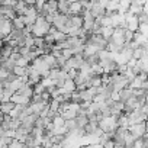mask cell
I'll list each match as a JSON object with an SVG mask.
<instances>
[{"label": "cell", "mask_w": 148, "mask_h": 148, "mask_svg": "<svg viewBox=\"0 0 148 148\" xmlns=\"http://www.w3.org/2000/svg\"><path fill=\"white\" fill-rule=\"evenodd\" d=\"M49 26H51V23L47 22L45 16L39 15V16L36 18L35 23L32 25V32H31V34H32L34 36H45V35L48 34V31H49Z\"/></svg>", "instance_id": "6da1fadb"}, {"label": "cell", "mask_w": 148, "mask_h": 148, "mask_svg": "<svg viewBox=\"0 0 148 148\" xmlns=\"http://www.w3.org/2000/svg\"><path fill=\"white\" fill-rule=\"evenodd\" d=\"M99 126L102 128L103 132H115L116 128L119 126V125H118V116H115V115L103 116V118L99 121Z\"/></svg>", "instance_id": "7a4b0ae2"}, {"label": "cell", "mask_w": 148, "mask_h": 148, "mask_svg": "<svg viewBox=\"0 0 148 148\" xmlns=\"http://www.w3.org/2000/svg\"><path fill=\"white\" fill-rule=\"evenodd\" d=\"M129 86V80L123 76V74H119V73H112V87L113 90H122L125 87Z\"/></svg>", "instance_id": "3957f363"}, {"label": "cell", "mask_w": 148, "mask_h": 148, "mask_svg": "<svg viewBox=\"0 0 148 148\" xmlns=\"http://www.w3.org/2000/svg\"><path fill=\"white\" fill-rule=\"evenodd\" d=\"M32 67L41 74L42 77H47L48 74H49V65L44 61L42 57H36V58L32 61Z\"/></svg>", "instance_id": "277c9868"}, {"label": "cell", "mask_w": 148, "mask_h": 148, "mask_svg": "<svg viewBox=\"0 0 148 148\" xmlns=\"http://www.w3.org/2000/svg\"><path fill=\"white\" fill-rule=\"evenodd\" d=\"M109 41L123 48V45H125V42H126V41H125V28H121V26L115 28V31H113V34H112V36H110Z\"/></svg>", "instance_id": "5b68a950"}, {"label": "cell", "mask_w": 148, "mask_h": 148, "mask_svg": "<svg viewBox=\"0 0 148 148\" xmlns=\"http://www.w3.org/2000/svg\"><path fill=\"white\" fill-rule=\"evenodd\" d=\"M128 131L132 135H135L136 138H139V136H142L147 132V123H145V121L144 122H138V123H132V125L128 126Z\"/></svg>", "instance_id": "8992f818"}, {"label": "cell", "mask_w": 148, "mask_h": 148, "mask_svg": "<svg viewBox=\"0 0 148 148\" xmlns=\"http://www.w3.org/2000/svg\"><path fill=\"white\" fill-rule=\"evenodd\" d=\"M12 29H13L12 19H9L6 16H0V32H2L5 36H9Z\"/></svg>", "instance_id": "52a82bcc"}, {"label": "cell", "mask_w": 148, "mask_h": 148, "mask_svg": "<svg viewBox=\"0 0 148 148\" xmlns=\"http://www.w3.org/2000/svg\"><path fill=\"white\" fill-rule=\"evenodd\" d=\"M77 90V84L76 82H74V79H67L62 84V87H60V92L61 95H65V93H73V92H76Z\"/></svg>", "instance_id": "ba28073f"}, {"label": "cell", "mask_w": 148, "mask_h": 148, "mask_svg": "<svg viewBox=\"0 0 148 148\" xmlns=\"http://www.w3.org/2000/svg\"><path fill=\"white\" fill-rule=\"evenodd\" d=\"M93 25H95V16L92 15L90 10H84L83 12V28L90 32L92 28H93Z\"/></svg>", "instance_id": "9c48e42d"}, {"label": "cell", "mask_w": 148, "mask_h": 148, "mask_svg": "<svg viewBox=\"0 0 148 148\" xmlns=\"http://www.w3.org/2000/svg\"><path fill=\"white\" fill-rule=\"evenodd\" d=\"M10 100L15 102L16 105H29V103H31V97H28V96H25V95H22V93H18V92H15V93L12 95Z\"/></svg>", "instance_id": "30bf717a"}, {"label": "cell", "mask_w": 148, "mask_h": 148, "mask_svg": "<svg viewBox=\"0 0 148 148\" xmlns=\"http://www.w3.org/2000/svg\"><path fill=\"white\" fill-rule=\"evenodd\" d=\"M83 12H84V8L80 0L70 2V15H82Z\"/></svg>", "instance_id": "8fae6325"}, {"label": "cell", "mask_w": 148, "mask_h": 148, "mask_svg": "<svg viewBox=\"0 0 148 148\" xmlns=\"http://www.w3.org/2000/svg\"><path fill=\"white\" fill-rule=\"evenodd\" d=\"M90 12H92V15L95 16V19H96V18H100V16H103V15H106V9H105L103 6H100L97 2L93 3V6L90 8Z\"/></svg>", "instance_id": "7c38bea8"}, {"label": "cell", "mask_w": 148, "mask_h": 148, "mask_svg": "<svg viewBox=\"0 0 148 148\" xmlns=\"http://www.w3.org/2000/svg\"><path fill=\"white\" fill-rule=\"evenodd\" d=\"M97 52H99V48H97L95 44H92V42H86V44H84V51H83L84 58L89 57V55H96Z\"/></svg>", "instance_id": "4fadbf2b"}, {"label": "cell", "mask_w": 148, "mask_h": 148, "mask_svg": "<svg viewBox=\"0 0 148 148\" xmlns=\"http://www.w3.org/2000/svg\"><path fill=\"white\" fill-rule=\"evenodd\" d=\"M28 3L25 2V0H18V3L15 5V10H16V15H25L26 10H28Z\"/></svg>", "instance_id": "5bb4252c"}, {"label": "cell", "mask_w": 148, "mask_h": 148, "mask_svg": "<svg viewBox=\"0 0 148 148\" xmlns=\"http://www.w3.org/2000/svg\"><path fill=\"white\" fill-rule=\"evenodd\" d=\"M70 26L83 28V16H80V15H71L70 16Z\"/></svg>", "instance_id": "9a60e30c"}, {"label": "cell", "mask_w": 148, "mask_h": 148, "mask_svg": "<svg viewBox=\"0 0 148 148\" xmlns=\"http://www.w3.org/2000/svg\"><path fill=\"white\" fill-rule=\"evenodd\" d=\"M58 12L70 15V0H58Z\"/></svg>", "instance_id": "2e32d148"}, {"label": "cell", "mask_w": 148, "mask_h": 148, "mask_svg": "<svg viewBox=\"0 0 148 148\" xmlns=\"http://www.w3.org/2000/svg\"><path fill=\"white\" fill-rule=\"evenodd\" d=\"M134 41H135L139 47H144V45L148 42V38H147L144 34H141L139 31H136V32H134Z\"/></svg>", "instance_id": "e0dca14e"}, {"label": "cell", "mask_w": 148, "mask_h": 148, "mask_svg": "<svg viewBox=\"0 0 148 148\" xmlns=\"http://www.w3.org/2000/svg\"><path fill=\"white\" fill-rule=\"evenodd\" d=\"M15 106H16V103H15V102H12V100H8V102H0V110H2L5 115H6V113H9Z\"/></svg>", "instance_id": "ac0fdd59"}, {"label": "cell", "mask_w": 148, "mask_h": 148, "mask_svg": "<svg viewBox=\"0 0 148 148\" xmlns=\"http://www.w3.org/2000/svg\"><path fill=\"white\" fill-rule=\"evenodd\" d=\"M113 31H115V28L113 26H102L100 28V35L105 38V39H110V36H112V34H113Z\"/></svg>", "instance_id": "d6986e66"}, {"label": "cell", "mask_w": 148, "mask_h": 148, "mask_svg": "<svg viewBox=\"0 0 148 148\" xmlns=\"http://www.w3.org/2000/svg\"><path fill=\"white\" fill-rule=\"evenodd\" d=\"M134 96V92H132V89L131 87H125V89H122L121 90V100L122 102H126L129 97H132Z\"/></svg>", "instance_id": "ffe728a7"}, {"label": "cell", "mask_w": 148, "mask_h": 148, "mask_svg": "<svg viewBox=\"0 0 148 148\" xmlns=\"http://www.w3.org/2000/svg\"><path fill=\"white\" fill-rule=\"evenodd\" d=\"M47 8H48V13L58 12V0H48V2H47Z\"/></svg>", "instance_id": "44dd1931"}, {"label": "cell", "mask_w": 148, "mask_h": 148, "mask_svg": "<svg viewBox=\"0 0 148 148\" xmlns=\"http://www.w3.org/2000/svg\"><path fill=\"white\" fill-rule=\"evenodd\" d=\"M76 122H77V126L79 128H83L84 129L86 123L89 122V118H87V115H77L76 116Z\"/></svg>", "instance_id": "7402d4cb"}, {"label": "cell", "mask_w": 148, "mask_h": 148, "mask_svg": "<svg viewBox=\"0 0 148 148\" xmlns=\"http://www.w3.org/2000/svg\"><path fill=\"white\" fill-rule=\"evenodd\" d=\"M60 115L67 121V119H74L77 116V113L74 112V110H71V109H65V110H60Z\"/></svg>", "instance_id": "603a6c76"}, {"label": "cell", "mask_w": 148, "mask_h": 148, "mask_svg": "<svg viewBox=\"0 0 148 148\" xmlns=\"http://www.w3.org/2000/svg\"><path fill=\"white\" fill-rule=\"evenodd\" d=\"M12 23H13V28H16V29H23V28L26 26V23L23 22V18H22V16H16V18L12 21Z\"/></svg>", "instance_id": "cb8c5ba5"}, {"label": "cell", "mask_w": 148, "mask_h": 148, "mask_svg": "<svg viewBox=\"0 0 148 148\" xmlns=\"http://www.w3.org/2000/svg\"><path fill=\"white\" fill-rule=\"evenodd\" d=\"M0 65H3L8 71H13V68H15V65H16V62L12 60V58H8V60H5L2 64H0Z\"/></svg>", "instance_id": "d4e9b609"}, {"label": "cell", "mask_w": 148, "mask_h": 148, "mask_svg": "<svg viewBox=\"0 0 148 148\" xmlns=\"http://www.w3.org/2000/svg\"><path fill=\"white\" fill-rule=\"evenodd\" d=\"M51 121H52L54 126H64V123H65V119H64V118H62L60 113H57V115H55V116H54Z\"/></svg>", "instance_id": "484cf974"}, {"label": "cell", "mask_w": 148, "mask_h": 148, "mask_svg": "<svg viewBox=\"0 0 148 148\" xmlns=\"http://www.w3.org/2000/svg\"><path fill=\"white\" fill-rule=\"evenodd\" d=\"M41 83L45 86V89H48V87H54V86H55V80L51 79V77H48V76H47V77H42V79H41Z\"/></svg>", "instance_id": "4316f807"}, {"label": "cell", "mask_w": 148, "mask_h": 148, "mask_svg": "<svg viewBox=\"0 0 148 148\" xmlns=\"http://www.w3.org/2000/svg\"><path fill=\"white\" fill-rule=\"evenodd\" d=\"M13 73L16 74L18 77H21V76H25V74H28V68H26V67H21V65H15Z\"/></svg>", "instance_id": "83f0119b"}, {"label": "cell", "mask_w": 148, "mask_h": 148, "mask_svg": "<svg viewBox=\"0 0 148 148\" xmlns=\"http://www.w3.org/2000/svg\"><path fill=\"white\" fill-rule=\"evenodd\" d=\"M64 126L67 128V131H73V129H76L77 128V122H76V118L74 119H67Z\"/></svg>", "instance_id": "f1b7e54d"}, {"label": "cell", "mask_w": 148, "mask_h": 148, "mask_svg": "<svg viewBox=\"0 0 148 148\" xmlns=\"http://www.w3.org/2000/svg\"><path fill=\"white\" fill-rule=\"evenodd\" d=\"M135 135H132L129 131H128V134L125 135V147H132L134 145V141H135Z\"/></svg>", "instance_id": "f546056e"}, {"label": "cell", "mask_w": 148, "mask_h": 148, "mask_svg": "<svg viewBox=\"0 0 148 148\" xmlns=\"http://www.w3.org/2000/svg\"><path fill=\"white\" fill-rule=\"evenodd\" d=\"M9 147H10V148H22V147H26V145H25V142L19 141L18 138H13L12 142L9 144Z\"/></svg>", "instance_id": "4dcf8cb0"}, {"label": "cell", "mask_w": 148, "mask_h": 148, "mask_svg": "<svg viewBox=\"0 0 148 148\" xmlns=\"http://www.w3.org/2000/svg\"><path fill=\"white\" fill-rule=\"evenodd\" d=\"M132 57H134V58H136V60L142 58V57H144V49H142V47L135 48V49H134V52H132Z\"/></svg>", "instance_id": "1f68e13d"}, {"label": "cell", "mask_w": 148, "mask_h": 148, "mask_svg": "<svg viewBox=\"0 0 148 148\" xmlns=\"http://www.w3.org/2000/svg\"><path fill=\"white\" fill-rule=\"evenodd\" d=\"M29 62H31V61H29V60H28L25 55H22V57H21V58L16 61V65H21V67H28V65H29Z\"/></svg>", "instance_id": "d6a6232c"}, {"label": "cell", "mask_w": 148, "mask_h": 148, "mask_svg": "<svg viewBox=\"0 0 148 148\" xmlns=\"http://www.w3.org/2000/svg\"><path fill=\"white\" fill-rule=\"evenodd\" d=\"M9 73H10V71H8L3 65H0V82L6 80V79H8V76H9Z\"/></svg>", "instance_id": "836d02e7"}, {"label": "cell", "mask_w": 148, "mask_h": 148, "mask_svg": "<svg viewBox=\"0 0 148 148\" xmlns=\"http://www.w3.org/2000/svg\"><path fill=\"white\" fill-rule=\"evenodd\" d=\"M73 55H74V51H73V48H64V49H62V57H64L65 60L71 58Z\"/></svg>", "instance_id": "e575fe53"}, {"label": "cell", "mask_w": 148, "mask_h": 148, "mask_svg": "<svg viewBox=\"0 0 148 148\" xmlns=\"http://www.w3.org/2000/svg\"><path fill=\"white\" fill-rule=\"evenodd\" d=\"M138 31H139L141 34H144V35L148 38V22H145V23H139Z\"/></svg>", "instance_id": "d590c367"}, {"label": "cell", "mask_w": 148, "mask_h": 148, "mask_svg": "<svg viewBox=\"0 0 148 148\" xmlns=\"http://www.w3.org/2000/svg\"><path fill=\"white\" fill-rule=\"evenodd\" d=\"M41 99H42L44 102H47V103H48V102L51 100V93H49V92H48V90L45 89V90H44V92L41 93Z\"/></svg>", "instance_id": "8d00e7d4"}, {"label": "cell", "mask_w": 148, "mask_h": 148, "mask_svg": "<svg viewBox=\"0 0 148 148\" xmlns=\"http://www.w3.org/2000/svg\"><path fill=\"white\" fill-rule=\"evenodd\" d=\"M110 99L115 100V102L121 100V92H119V90H112V92H110Z\"/></svg>", "instance_id": "74e56055"}, {"label": "cell", "mask_w": 148, "mask_h": 148, "mask_svg": "<svg viewBox=\"0 0 148 148\" xmlns=\"http://www.w3.org/2000/svg\"><path fill=\"white\" fill-rule=\"evenodd\" d=\"M132 39H134V32L129 31L128 28H125V41L128 42V41H132Z\"/></svg>", "instance_id": "f35d334b"}, {"label": "cell", "mask_w": 148, "mask_h": 148, "mask_svg": "<svg viewBox=\"0 0 148 148\" xmlns=\"http://www.w3.org/2000/svg\"><path fill=\"white\" fill-rule=\"evenodd\" d=\"M132 147H135V148H142V147H144L142 136H139V138H135V141H134V145H132Z\"/></svg>", "instance_id": "ab89813d"}, {"label": "cell", "mask_w": 148, "mask_h": 148, "mask_svg": "<svg viewBox=\"0 0 148 148\" xmlns=\"http://www.w3.org/2000/svg\"><path fill=\"white\" fill-rule=\"evenodd\" d=\"M77 74H79V68H70L68 70V77L70 79H76Z\"/></svg>", "instance_id": "60d3db41"}, {"label": "cell", "mask_w": 148, "mask_h": 148, "mask_svg": "<svg viewBox=\"0 0 148 148\" xmlns=\"http://www.w3.org/2000/svg\"><path fill=\"white\" fill-rule=\"evenodd\" d=\"M29 51H31V48H29V47H26V45L19 47V52H21L22 55H28V54H29Z\"/></svg>", "instance_id": "b9f144b4"}, {"label": "cell", "mask_w": 148, "mask_h": 148, "mask_svg": "<svg viewBox=\"0 0 148 148\" xmlns=\"http://www.w3.org/2000/svg\"><path fill=\"white\" fill-rule=\"evenodd\" d=\"M96 2H97L100 6H103V8L106 9V6H108V3H109V0H96Z\"/></svg>", "instance_id": "7bdbcfd3"}, {"label": "cell", "mask_w": 148, "mask_h": 148, "mask_svg": "<svg viewBox=\"0 0 148 148\" xmlns=\"http://www.w3.org/2000/svg\"><path fill=\"white\" fill-rule=\"evenodd\" d=\"M144 110H145V113H147V119H148V103L144 106Z\"/></svg>", "instance_id": "ee69618b"}, {"label": "cell", "mask_w": 148, "mask_h": 148, "mask_svg": "<svg viewBox=\"0 0 148 148\" xmlns=\"http://www.w3.org/2000/svg\"><path fill=\"white\" fill-rule=\"evenodd\" d=\"M3 45H5V41H3V39H0V48H2Z\"/></svg>", "instance_id": "f6af8a7d"}, {"label": "cell", "mask_w": 148, "mask_h": 148, "mask_svg": "<svg viewBox=\"0 0 148 148\" xmlns=\"http://www.w3.org/2000/svg\"><path fill=\"white\" fill-rule=\"evenodd\" d=\"M0 6H2V0H0Z\"/></svg>", "instance_id": "bcb514c9"}, {"label": "cell", "mask_w": 148, "mask_h": 148, "mask_svg": "<svg viewBox=\"0 0 148 148\" xmlns=\"http://www.w3.org/2000/svg\"><path fill=\"white\" fill-rule=\"evenodd\" d=\"M113 2H119V0H113Z\"/></svg>", "instance_id": "7dc6e473"}]
</instances>
